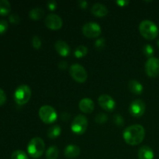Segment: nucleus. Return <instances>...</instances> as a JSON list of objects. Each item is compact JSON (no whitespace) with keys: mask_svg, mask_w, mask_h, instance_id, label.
Wrapping results in <instances>:
<instances>
[{"mask_svg":"<svg viewBox=\"0 0 159 159\" xmlns=\"http://www.w3.org/2000/svg\"><path fill=\"white\" fill-rule=\"evenodd\" d=\"M123 137L127 144L138 145L141 144L145 137V130L140 124L129 126L124 130Z\"/></svg>","mask_w":159,"mask_h":159,"instance_id":"f257e3e1","label":"nucleus"},{"mask_svg":"<svg viewBox=\"0 0 159 159\" xmlns=\"http://www.w3.org/2000/svg\"><path fill=\"white\" fill-rule=\"evenodd\" d=\"M139 30L142 37L147 40H154L158 35V29L155 23L151 20H144L140 23Z\"/></svg>","mask_w":159,"mask_h":159,"instance_id":"f03ea898","label":"nucleus"},{"mask_svg":"<svg viewBox=\"0 0 159 159\" xmlns=\"http://www.w3.org/2000/svg\"><path fill=\"white\" fill-rule=\"evenodd\" d=\"M44 148L45 145L43 139L39 137H36L30 141L27 146V152L32 158H38L43 155Z\"/></svg>","mask_w":159,"mask_h":159,"instance_id":"7ed1b4c3","label":"nucleus"},{"mask_svg":"<svg viewBox=\"0 0 159 159\" xmlns=\"http://www.w3.org/2000/svg\"><path fill=\"white\" fill-rule=\"evenodd\" d=\"M31 97V89L27 85H21L14 92V99L18 105H24Z\"/></svg>","mask_w":159,"mask_h":159,"instance_id":"20e7f679","label":"nucleus"},{"mask_svg":"<svg viewBox=\"0 0 159 159\" xmlns=\"http://www.w3.org/2000/svg\"><path fill=\"white\" fill-rule=\"evenodd\" d=\"M39 116L45 124H52L57 120V115L56 110L51 106L44 105L39 110Z\"/></svg>","mask_w":159,"mask_h":159,"instance_id":"39448f33","label":"nucleus"},{"mask_svg":"<svg viewBox=\"0 0 159 159\" xmlns=\"http://www.w3.org/2000/svg\"><path fill=\"white\" fill-rule=\"evenodd\" d=\"M88 126V120L83 115H78L72 121L71 128L73 133L82 134L85 132Z\"/></svg>","mask_w":159,"mask_h":159,"instance_id":"423d86ee","label":"nucleus"},{"mask_svg":"<svg viewBox=\"0 0 159 159\" xmlns=\"http://www.w3.org/2000/svg\"><path fill=\"white\" fill-rule=\"evenodd\" d=\"M70 75L71 77L78 82L80 83H83L86 81L87 77V72L85 69L84 68L83 66L79 64H75L72 65L70 68Z\"/></svg>","mask_w":159,"mask_h":159,"instance_id":"0eeeda50","label":"nucleus"},{"mask_svg":"<svg viewBox=\"0 0 159 159\" xmlns=\"http://www.w3.org/2000/svg\"><path fill=\"white\" fill-rule=\"evenodd\" d=\"M101 27L98 23L89 22L82 26V33L89 38H96L101 34Z\"/></svg>","mask_w":159,"mask_h":159,"instance_id":"6e6552de","label":"nucleus"},{"mask_svg":"<svg viewBox=\"0 0 159 159\" xmlns=\"http://www.w3.org/2000/svg\"><path fill=\"white\" fill-rule=\"evenodd\" d=\"M145 71L149 77H156L159 75V59L149 57L145 64Z\"/></svg>","mask_w":159,"mask_h":159,"instance_id":"1a4fd4ad","label":"nucleus"},{"mask_svg":"<svg viewBox=\"0 0 159 159\" xmlns=\"http://www.w3.org/2000/svg\"><path fill=\"white\" fill-rule=\"evenodd\" d=\"M145 103L141 99H135L130 103L129 107L130 113L135 117H140L145 112Z\"/></svg>","mask_w":159,"mask_h":159,"instance_id":"9d476101","label":"nucleus"},{"mask_svg":"<svg viewBox=\"0 0 159 159\" xmlns=\"http://www.w3.org/2000/svg\"><path fill=\"white\" fill-rule=\"evenodd\" d=\"M44 23L47 27L51 30H59L63 24L61 18L55 13H50L47 16Z\"/></svg>","mask_w":159,"mask_h":159,"instance_id":"9b49d317","label":"nucleus"},{"mask_svg":"<svg viewBox=\"0 0 159 159\" xmlns=\"http://www.w3.org/2000/svg\"><path fill=\"white\" fill-rule=\"evenodd\" d=\"M99 106L106 111H112L116 107V102L110 96L107 94H102L98 99Z\"/></svg>","mask_w":159,"mask_h":159,"instance_id":"f8f14e48","label":"nucleus"},{"mask_svg":"<svg viewBox=\"0 0 159 159\" xmlns=\"http://www.w3.org/2000/svg\"><path fill=\"white\" fill-rule=\"evenodd\" d=\"M54 48H55L56 51L60 54L62 57H66L70 54V47L68 46V43L65 41L61 40H57L54 44Z\"/></svg>","mask_w":159,"mask_h":159,"instance_id":"ddd939ff","label":"nucleus"},{"mask_svg":"<svg viewBox=\"0 0 159 159\" xmlns=\"http://www.w3.org/2000/svg\"><path fill=\"white\" fill-rule=\"evenodd\" d=\"M79 107L83 113H90L94 110V102L89 98H83L79 102Z\"/></svg>","mask_w":159,"mask_h":159,"instance_id":"4468645a","label":"nucleus"},{"mask_svg":"<svg viewBox=\"0 0 159 159\" xmlns=\"http://www.w3.org/2000/svg\"><path fill=\"white\" fill-rule=\"evenodd\" d=\"M92 12L96 16L102 17L108 13V9L102 3H95L92 7Z\"/></svg>","mask_w":159,"mask_h":159,"instance_id":"2eb2a0df","label":"nucleus"},{"mask_svg":"<svg viewBox=\"0 0 159 159\" xmlns=\"http://www.w3.org/2000/svg\"><path fill=\"white\" fill-rule=\"evenodd\" d=\"M155 154L153 150L148 146H142L138 151V158L139 159H154Z\"/></svg>","mask_w":159,"mask_h":159,"instance_id":"dca6fc26","label":"nucleus"},{"mask_svg":"<svg viewBox=\"0 0 159 159\" xmlns=\"http://www.w3.org/2000/svg\"><path fill=\"white\" fill-rule=\"evenodd\" d=\"M80 148L74 144L68 145L65 149V155L68 158H75L80 155Z\"/></svg>","mask_w":159,"mask_h":159,"instance_id":"f3484780","label":"nucleus"},{"mask_svg":"<svg viewBox=\"0 0 159 159\" xmlns=\"http://www.w3.org/2000/svg\"><path fill=\"white\" fill-rule=\"evenodd\" d=\"M129 89L134 94L140 95L143 92V85L138 80H130L128 83Z\"/></svg>","mask_w":159,"mask_h":159,"instance_id":"a211bd4d","label":"nucleus"},{"mask_svg":"<svg viewBox=\"0 0 159 159\" xmlns=\"http://www.w3.org/2000/svg\"><path fill=\"white\" fill-rule=\"evenodd\" d=\"M44 10L40 7H35L31 9L29 12V16L33 20H39L43 17Z\"/></svg>","mask_w":159,"mask_h":159,"instance_id":"6ab92c4d","label":"nucleus"},{"mask_svg":"<svg viewBox=\"0 0 159 159\" xmlns=\"http://www.w3.org/2000/svg\"><path fill=\"white\" fill-rule=\"evenodd\" d=\"M61 133V128L60 126L54 125L48 129V138H51V139H54V138H57V137L60 136Z\"/></svg>","mask_w":159,"mask_h":159,"instance_id":"aec40b11","label":"nucleus"},{"mask_svg":"<svg viewBox=\"0 0 159 159\" xmlns=\"http://www.w3.org/2000/svg\"><path fill=\"white\" fill-rule=\"evenodd\" d=\"M11 5L7 0H0V15L6 16L10 12Z\"/></svg>","mask_w":159,"mask_h":159,"instance_id":"412c9836","label":"nucleus"},{"mask_svg":"<svg viewBox=\"0 0 159 159\" xmlns=\"http://www.w3.org/2000/svg\"><path fill=\"white\" fill-rule=\"evenodd\" d=\"M59 155V150L57 146H51L47 150L46 158L47 159H57Z\"/></svg>","mask_w":159,"mask_h":159,"instance_id":"4be33fe9","label":"nucleus"},{"mask_svg":"<svg viewBox=\"0 0 159 159\" xmlns=\"http://www.w3.org/2000/svg\"><path fill=\"white\" fill-rule=\"evenodd\" d=\"M87 53H88V48L85 46H84V45H80V46H79L76 48L74 54L76 57L80 58V57H83L84 56L86 55Z\"/></svg>","mask_w":159,"mask_h":159,"instance_id":"5701e85b","label":"nucleus"},{"mask_svg":"<svg viewBox=\"0 0 159 159\" xmlns=\"http://www.w3.org/2000/svg\"><path fill=\"white\" fill-rule=\"evenodd\" d=\"M11 159H28V156L23 151L16 150L12 152Z\"/></svg>","mask_w":159,"mask_h":159,"instance_id":"b1692460","label":"nucleus"},{"mask_svg":"<svg viewBox=\"0 0 159 159\" xmlns=\"http://www.w3.org/2000/svg\"><path fill=\"white\" fill-rule=\"evenodd\" d=\"M154 48H152V45L150 44H146L144 45V48H143V53L144 54V55H146L147 57H152L154 54Z\"/></svg>","mask_w":159,"mask_h":159,"instance_id":"393cba45","label":"nucleus"},{"mask_svg":"<svg viewBox=\"0 0 159 159\" xmlns=\"http://www.w3.org/2000/svg\"><path fill=\"white\" fill-rule=\"evenodd\" d=\"M32 45L35 49H40L41 47V40L38 36H34L32 38Z\"/></svg>","mask_w":159,"mask_h":159,"instance_id":"a878e982","label":"nucleus"},{"mask_svg":"<svg viewBox=\"0 0 159 159\" xmlns=\"http://www.w3.org/2000/svg\"><path fill=\"white\" fill-rule=\"evenodd\" d=\"M95 120L98 124H103L107 120V116L105 113H99L98 115H96Z\"/></svg>","mask_w":159,"mask_h":159,"instance_id":"bb28decb","label":"nucleus"},{"mask_svg":"<svg viewBox=\"0 0 159 159\" xmlns=\"http://www.w3.org/2000/svg\"><path fill=\"white\" fill-rule=\"evenodd\" d=\"M8 22L5 20H0V34H2L7 30L8 29Z\"/></svg>","mask_w":159,"mask_h":159,"instance_id":"cd10ccee","label":"nucleus"},{"mask_svg":"<svg viewBox=\"0 0 159 159\" xmlns=\"http://www.w3.org/2000/svg\"><path fill=\"white\" fill-rule=\"evenodd\" d=\"M113 121H114V123L116 124V125H119V126H121L124 123V119H123V117L119 114H116L114 116H113Z\"/></svg>","mask_w":159,"mask_h":159,"instance_id":"c85d7f7f","label":"nucleus"},{"mask_svg":"<svg viewBox=\"0 0 159 159\" xmlns=\"http://www.w3.org/2000/svg\"><path fill=\"white\" fill-rule=\"evenodd\" d=\"M105 43H106V40L104 38H99V40H96V44H95V46H96V48H97V49H102V48H103L104 47H105Z\"/></svg>","mask_w":159,"mask_h":159,"instance_id":"c756f323","label":"nucleus"},{"mask_svg":"<svg viewBox=\"0 0 159 159\" xmlns=\"http://www.w3.org/2000/svg\"><path fill=\"white\" fill-rule=\"evenodd\" d=\"M9 21L12 23H14V24H17V23H20V16H19L17 14H12V15L9 16Z\"/></svg>","mask_w":159,"mask_h":159,"instance_id":"7c9ffc66","label":"nucleus"},{"mask_svg":"<svg viewBox=\"0 0 159 159\" xmlns=\"http://www.w3.org/2000/svg\"><path fill=\"white\" fill-rule=\"evenodd\" d=\"M6 101V95L4 90L0 88V106H2Z\"/></svg>","mask_w":159,"mask_h":159,"instance_id":"2f4dec72","label":"nucleus"},{"mask_svg":"<svg viewBox=\"0 0 159 159\" xmlns=\"http://www.w3.org/2000/svg\"><path fill=\"white\" fill-rule=\"evenodd\" d=\"M48 7L50 10H54L57 8V2L55 1H49L48 2Z\"/></svg>","mask_w":159,"mask_h":159,"instance_id":"473e14b6","label":"nucleus"},{"mask_svg":"<svg viewBox=\"0 0 159 159\" xmlns=\"http://www.w3.org/2000/svg\"><path fill=\"white\" fill-rule=\"evenodd\" d=\"M79 5L81 8H82V9H85V8H87V6H88V2H87L86 1L82 0V1L79 2Z\"/></svg>","mask_w":159,"mask_h":159,"instance_id":"72a5a7b5","label":"nucleus"},{"mask_svg":"<svg viewBox=\"0 0 159 159\" xmlns=\"http://www.w3.org/2000/svg\"><path fill=\"white\" fill-rule=\"evenodd\" d=\"M129 3V1H126V0H120V1H116V4L119 5L120 6H125Z\"/></svg>","mask_w":159,"mask_h":159,"instance_id":"f704fd0d","label":"nucleus"},{"mask_svg":"<svg viewBox=\"0 0 159 159\" xmlns=\"http://www.w3.org/2000/svg\"><path fill=\"white\" fill-rule=\"evenodd\" d=\"M59 68H61V69H65L68 66V64L66 63V61H60L58 64Z\"/></svg>","mask_w":159,"mask_h":159,"instance_id":"c9c22d12","label":"nucleus"},{"mask_svg":"<svg viewBox=\"0 0 159 159\" xmlns=\"http://www.w3.org/2000/svg\"><path fill=\"white\" fill-rule=\"evenodd\" d=\"M157 43H158V46L159 47V40H158V42H157Z\"/></svg>","mask_w":159,"mask_h":159,"instance_id":"e433bc0d","label":"nucleus"}]
</instances>
